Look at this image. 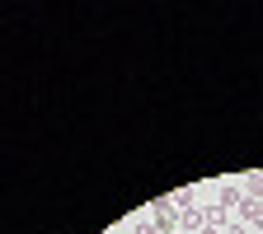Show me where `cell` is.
Listing matches in <instances>:
<instances>
[{"mask_svg":"<svg viewBox=\"0 0 263 234\" xmlns=\"http://www.w3.org/2000/svg\"><path fill=\"white\" fill-rule=\"evenodd\" d=\"M174 220H179V216H174V202H155V220H151V225H155V234H170V229H174Z\"/></svg>","mask_w":263,"mask_h":234,"instance_id":"6da1fadb","label":"cell"},{"mask_svg":"<svg viewBox=\"0 0 263 234\" xmlns=\"http://www.w3.org/2000/svg\"><path fill=\"white\" fill-rule=\"evenodd\" d=\"M179 225H183V234H197L207 225V216H202V206H188V211H179Z\"/></svg>","mask_w":263,"mask_h":234,"instance_id":"7a4b0ae2","label":"cell"},{"mask_svg":"<svg viewBox=\"0 0 263 234\" xmlns=\"http://www.w3.org/2000/svg\"><path fill=\"white\" fill-rule=\"evenodd\" d=\"M240 216H245V225H263V202H258V197H245Z\"/></svg>","mask_w":263,"mask_h":234,"instance_id":"3957f363","label":"cell"},{"mask_svg":"<svg viewBox=\"0 0 263 234\" xmlns=\"http://www.w3.org/2000/svg\"><path fill=\"white\" fill-rule=\"evenodd\" d=\"M240 202H245V183H226V187H221V202H216V206H226V211H230V206H240Z\"/></svg>","mask_w":263,"mask_h":234,"instance_id":"277c9868","label":"cell"},{"mask_svg":"<svg viewBox=\"0 0 263 234\" xmlns=\"http://www.w3.org/2000/svg\"><path fill=\"white\" fill-rule=\"evenodd\" d=\"M245 192H249V197H258V202H263V174H249V178H245Z\"/></svg>","mask_w":263,"mask_h":234,"instance_id":"5b68a950","label":"cell"},{"mask_svg":"<svg viewBox=\"0 0 263 234\" xmlns=\"http://www.w3.org/2000/svg\"><path fill=\"white\" fill-rule=\"evenodd\" d=\"M226 234H249V229L245 225H226Z\"/></svg>","mask_w":263,"mask_h":234,"instance_id":"8992f818","label":"cell"},{"mask_svg":"<svg viewBox=\"0 0 263 234\" xmlns=\"http://www.w3.org/2000/svg\"><path fill=\"white\" fill-rule=\"evenodd\" d=\"M202 234H226V229H212V225H207V229H202Z\"/></svg>","mask_w":263,"mask_h":234,"instance_id":"52a82bcc","label":"cell"}]
</instances>
